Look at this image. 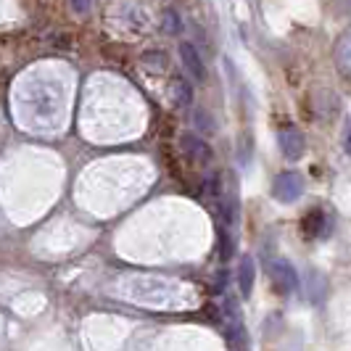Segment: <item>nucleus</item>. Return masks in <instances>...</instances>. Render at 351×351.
Wrapping results in <instances>:
<instances>
[{"label": "nucleus", "mask_w": 351, "mask_h": 351, "mask_svg": "<svg viewBox=\"0 0 351 351\" xmlns=\"http://www.w3.org/2000/svg\"><path fill=\"white\" fill-rule=\"evenodd\" d=\"M177 29H180V19L169 11V14H167V32H177Z\"/></svg>", "instance_id": "12"}, {"label": "nucleus", "mask_w": 351, "mask_h": 351, "mask_svg": "<svg viewBox=\"0 0 351 351\" xmlns=\"http://www.w3.org/2000/svg\"><path fill=\"white\" fill-rule=\"evenodd\" d=\"M328 230H325V214L319 209L309 211L306 214V219L301 222V235H306V238H319V235H325Z\"/></svg>", "instance_id": "8"}, {"label": "nucleus", "mask_w": 351, "mask_h": 351, "mask_svg": "<svg viewBox=\"0 0 351 351\" xmlns=\"http://www.w3.org/2000/svg\"><path fill=\"white\" fill-rule=\"evenodd\" d=\"M269 275H272V280H275L280 293H291V291L299 288V275L291 267V262H285V259H275L269 264Z\"/></svg>", "instance_id": "2"}, {"label": "nucleus", "mask_w": 351, "mask_h": 351, "mask_svg": "<svg viewBox=\"0 0 351 351\" xmlns=\"http://www.w3.org/2000/svg\"><path fill=\"white\" fill-rule=\"evenodd\" d=\"M304 293L312 304H322L325 293H328V280L325 275H319L317 269H309L306 272V280H304Z\"/></svg>", "instance_id": "6"}, {"label": "nucleus", "mask_w": 351, "mask_h": 351, "mask_svg": "<svg viewBox=\"0 0 351 351\" xmlns=\"http://www.w3.org/2000/svg\"><path fill=\"white\" fill-rule=\"evenodd\" d=\"M304 193V177L296 175V172H282V175L275 177L272 182V195L282 201V204H293L299 195Z\"/></svg>", "instance_id": "1"}, {"label": "nucleus", "mask_w": 351, "mask_h": 351, "mask_svg": "<svg viewBox=\"0 0 351 351\" xmlns=\"http://www.w3.org/2000/svg\"><path fill=\"white\" fill-rule=\"evenodd\" d=\"M278 143H280V151L285 158H291V161H296V158L304 156V135H301V130L296 127H285L280 130V135H278Z\"/></svg>", "instance_id": "3"}, {"label": "nucleus", "mask_w": 351, "mask_h": 351, "mask_svg": "<svg viewBox=\"0 0 351 351\" xmlns=\"http://www.w3.org/2000/svg\"><path fill=\"white\" fill-rule=\"evenodd\" d=\"M219 254H222V259H225V262L232 256V238H230L225 230L219 232Z\"/></svg>", "instance_id": "9"}, {"label": "nucleus", "mask_w": 351, "mask_h": 351, "mask_svg": "<svg viewBox=\"0 0 351 351\" xmlns=\"http://www.w3.org/2000/svg\"><path fill=\"white\" fill-rule=\"evenodd\" d=\"M343 148H346V154H351V124L346 127V135H343Z\"/></svg>", "instance_id": "14"}, {"label": "nucleus", "mask_w": 351, "mask_h": 351, "mask_svg": "<svg viewBox=\"0 0 351 351\" xmlns=\"http://www.w3.org/2000/svg\"><path fill=\"white\" fill-rule=\"evenodd\" d=\"M180 145H182V151L193 158V161H201V164L211 161L209 143L204 141V138H198V135H193V132H185V135L180 138Z\"/></svg>", "instance_id": "5"}, {"label": "nucleus", "mask_w": 351, "mask_h": 351, "mask_svg": "<svg viewBox=\"0 0 351 351\" xmlns=\"http://www.w3.org/2000/svg\"><path fill=\"white\" fill-rule=\"evenodd\" d=\"M254 280H256V267H254V259L251 256H243L241 259V267H238V291L241 296L248 299L251 291H254Z\"/></svg>", "instance_id": "7"}, {"label": "nucleus", "mask_w": 351, "mask_h": 351, "mask_svg": "<svg viewBox=\"0 0 351 351\" xmlns=\"http://www.w3.org/2000/svg\"><path fill=\"white\" fill-rule=\"evenodd\" d=\"M71 8L77 11V14H88L90 8V0H71Z\"/></svg>", "instance_id": "13"}, {"label": "nucleus", "mask_w": 351, "mask_h": 351, "mask_svg": "<svg viewBox=\"0 0 351 351\" xmlns=\"http://www.w3.org/2000/svg\"><path fill=\"white\" fill-rule=\"evenodd\" d=\"M193 122H195V127H198L201 132H209V130H211V122H209V117H206V111H195Z\"/></svg>", "instance_id": "11"}, {"label": "nucleus", "mask_w": 351, "mask_h": 351, "mask_svg": "<svg viewBox=\"0 0 351 351\" xmlns=\"http://www.w3.org/2000/svg\"><path fill=\"white\" fill-rule=\"evenodd\" d=\"M177 93H180V104H182V106H188L191 101H193V93H191V85H188V82H182V80L177 82Z\"/></svg>", "instance_id": "10"}, {"label": "nucleus", "mask_w": 351, "mask_h": 351, "mask_svg": "<svg viewBox=\"0 0 351 351\" xmlns=\"http://www.w3.org/2000/svg\"><path fill=\"white\" fill-rule=\"evenodd\" d=\"M180 58H182V66L188 69V74L198 80V82H204L206 80V66H204V58L198 56L193 43H180Z\"/></svg>", "instance_id": "4"}]
</instances>
